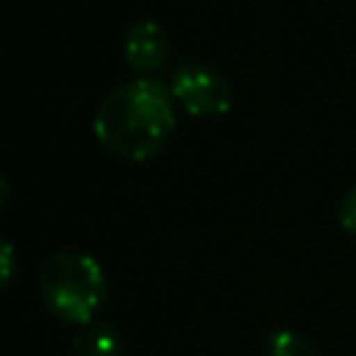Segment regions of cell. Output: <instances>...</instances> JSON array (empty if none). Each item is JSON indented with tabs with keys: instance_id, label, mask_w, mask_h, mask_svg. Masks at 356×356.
I'll use <instances>...</instances> for the list:
<instances>
[{
	"instance_id": "1",
	"label": "cell",
	"mask_w": 356,
	"mask_h": 356,
	"mask_svg": "<svg viewBox=\"0 0 356 356\" xmlns=\"http://www.w3.org/2000/svg\"><path fill=\"white\" fill-rule=\"evenodd\" d=\"M95 136L120 159L153 156L175 128V97L159 78H131L103 95L92 120Z\"/></svg>"
},
{
	"instance_id": "2",
	"label": "cell",
	"mask_w": 356,
	"mask_h": 356,
	"mask_svg": "<svg viewBox=\"0 0 356 356\" xmlns=\"http://www.w3.org/2000/svg\"><path fill=\"white\" fill-rule=\"evenodd\" d=\"M36 286L42 306L53 317L75 325L95 323L108 292L100 261L83 250H53L39 264Z\"/></svg>"
},
{
	"instance_id": "3",
	"label": "cell",
	"mask_w": 356,
	"mask_h": 356,
	"mask_svg": "<svg viewBox=\"0 0 356 356\" xmlns=\"http://www.w3.org/2000/svg\"><path fill=\"white\" fill-rule=\"evenodd\" d=\"M170 92L172 97L189 111L200 117L225 114L234 100L231 81L222 70H217L209 61L189 58L181 61L170 75Z\"/></svg>"
},
{
	"instance_id": "4",
	"label": "cell",
	"mask_w": 356,
	"mask_h": 356,
	"mask_svg": "<svg viewBox=\"0 0 356 356\" xmlns=\"http://www.w3.org/2000/svg\"><path fill=\"white\" fill-rule=\"evenodd\" d=\"M122 56L136 72H156L167 67L172 56V39L159 19L139 17L122 31Z\"/></svg>"
},
{
	"instance_id": "5",
	"label": "cell",
	"mask_w": 356,
	"mask_h": 356,
	"mask_svg": "<svg viewBox=\"0 0 356 356\" xmlns=\"http://www.w3.org/2000/svg\"><path fill=\"white\" fill-rule=\"evenodd\" d=\"M70 356H125V337L114 323L95 320L72 337Z\"/></svg>"
},
{
	"instance_id": "6",
	"label": "cell",
	"mask_w": 356,
	"mask_h": 356,
	"mask_svg": "<svg viewBox=\"0 0 356 356\" xmlns=\"http://www.w3.org/2000/svg\"><path fill=\"white\" fill-rule=\"evenodd\" d=\"M264 356H314V345L289 328H275L264 339Z\"/></svg>"
},
{
	"instance_id": "7",
	"label": "cell",
	"mask_w": 356,
	"mask_h": 356,
	"mask_svg": "<svg viewBox=\"0 0 356 356\" xmlns=\"http://www.w3.org/2000/svg\"><path fill=\"white\" fill-rule=\"evenodd\" d=\"M337 222L342 231H348L350 236H356V184L345 189V195L337 203Z\"/></svg>"
},
{
	"instance_id": "8",
	"label": "cell",
	"mask_w": 356,
	"mask_h": 356,
	"mask_svg": "<svg viewBox=\"0 0 356 356\" xmlns=\"http://www.w3.org/2000/svg\"><path fill=\"white\" fill-rule=\"evenodd\" d=\"M14 270H17V253H14V245H11L6 236H0V292L11 284Z\"/></svg>"
},
{
	"instance_id": "9",
	"label": "cell",
	"mask_w": 356,
	"mask_h": 356,
	"mask_svg": "<svg viewBox=\"0 0 356 356\" xmlns=\"http://www.w3.org/2000/svg\"><path fill=\"white\" fill-rule=\"evenodd\" d=\"M8 197H11V184H8V178H6V172H0V211L6 209V203H8Z\"/></svg>"
}]
</instances>
